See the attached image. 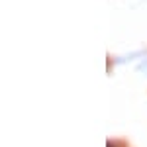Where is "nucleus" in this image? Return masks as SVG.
<instances>
[{"instance_id": "obj_1", "label": "nucleus", "mask_w": 147, "mask_h": 147, "mask_svg": "<svg viewBox=\"0 0 147 147\" xmlns=\"http://www.w3.org/2000/svg\"><path fill=\"white\" fill-rule=\"evenodd\" d=\"M108 147H112V145H108Z\"/></svg>"}]
</instances>
